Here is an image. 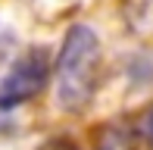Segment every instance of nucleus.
Returning a JSON list of instances; mask_svg holds the SVG:
<instances>
[{
    "label": "nucleus",
    "mask_w": 153,
    "mask_h": 150,
    "mask_svg": "<svg viewBox=\"0 0 153 150\" xmlns=\"http://www.w3.org/2000/svg\"><path fill=\"white\" fill-rule=\"evenodd\" d=\"M100 69V38L88 25H72L56 63V97L62 110H81L94 97Z\"/></svg>",
    "instance_id": "1"
},
{
    "label": "nucleus",
    "mask_w": 153,
    "mask_h": 150,
    "mask_svg": "<svg viewBox=\"0 0 153 150\" xmlns=\"http://www.w3.org/2000/svg\"><path fill=\"white\" fill-rule=\"evenodd\" d=\"M47 75H50V59L41 47H34L22 59H16V66L6 72L3 85H0V110H13V106L31 100L47 85Z\"/></svg>",
    "instance_id": "2"
},
{
    "label": "nucleus",
    "mask_w": 153,
    "mask_h": 150,
    "mask_svg": "<svg viewBox=\"0 0 153 150\" xmlns=\"http://www.w3.org/2000/svg\"><path fill=\"white\" fill-rule=\"evenodd\" d=\"M147 138H150V144H153V110H150V116H147Z\"/></svg>",
    "instance_id": "3"
}]
</instances>
